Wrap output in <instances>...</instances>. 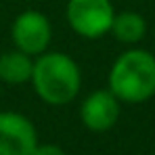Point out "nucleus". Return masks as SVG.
<instances>
[{
	"instance_id": "nucleus-5",
	"label": "nucleus",
	"mask_w": 155,
	"mask_h": 155,
	"mask_svg": "<svg viewBox=\"0 0 155 155\" xmlns=\"http://www.w3.org/2000/svg\"><path fill=\"white\" fill-rule=\"evenodd\" d=\"M38 132L31 120L17 111H0V155H31Z\"/></svg>"
},
{
	"instance_id": "nucleus-9",
	"label": "nucleus",
	"mask_w": 155,
	"mask_h": 155,
	"mask_svg": "<svg viewBox=\"0 0 155 155\" xmlns=\"http://www.w3.org/2000/svg\"><path fill=\"white\" fill-rule=\"evenodd\" d=\"M31 155H67L59 145H36Z\"/></svg>"
},
{
	"instance_id": "nucleus-7",
	"label": "nucleus",
	"mask_w": 155,
	"mask_h": 155,
	"mask_svg": "<svg viewBox=\"0 0 155 155\" xmlns=\"http://www.w3.org/2000/svg\"><path fill=\"white\" fill-rule=\"evenodd\" d=\"M34 69V57L19 48L0 52V82L8 86L29 84Z\"/></svg>"
},
{
	"instance_id": "nucleus-4",
	"label": "nucleus",
	"mask_w": 155,
	"mask_h": 155,
	"mask_svg": "<svg viewBox=\"0 0 155 155\" xmlns=\"http://www.w3.org/2000/svg\"><path fill=\"white\" fill-rule=\"evenodd\" d=\"M11 40L15 48L38 57L48 51L52 42V23L51 19L36 8H27L13 19L11 25Z\"/></svg>"
},
{
	"instance_id": "nucleus-1",
	"label": "nucleus",
	"mask_w": 155,
	"mask_h": 155,
	"mask_svg": "<svg viewBox=\"0 0 155 155\" xmlns=\"http://www.w3.org/2000/svg\"><path fill=\"white\" fill-rule=\"evenodd\" d=\"M29 84L46 105L63 107L80 94L82 71L69 54L59 51H46L34 57Z\"/></svg>"
},
{
	"instance_id": "nucleus-8",
	"label": "nucleus",
	"mask_w": 155,
	"mask_h": 155,
	"mask_svg": "<svg viewBox=\"0 0 155 155\" xmlns=\"http://www.w3.org/2000/svg\"><path fill=\"white\" fill-rule=\"evenodd\" d=\"M109 34H113L117 42L132 46L147 36V21L136 11H122V13H115Z\"/></svg>"
},
{
	"instance_id": "nucleus-3",
	"label": "nucleus",
	"mask_w": 155,
	"mask_h": 155,
	"mask_svg": "<svg viewBox=\"0 0 155 155\" xmlns=\"http://www.w3.org/2000/svg\"><path fill=\"white\" fill-rule=\"evenodd\" d=\"M115 17L111 0H69L65 6V19L80 38L99 40L109 34Z\"/></svg>"
},
{
	"instance_id": "nucleus-2",
	"label": "nucleus",
	"mask_w": 155,
	"mask_h": 155,
	"mask_svg": "<svg viewBox=\"0 0 155 155\" xmlns=\"http://www.w3.org/2000/svg\"><path fill=\"white\" fill-rule=\"evenodd\" d=\"M107 88L120 103L138 105L155 97V54L145 48L122 52L107 76Z\"/></svg>"
},
{
	"instance_id": "nucleus-6",
	"label": "nucleus",
	"mask_w": 155,
	"mask_h": 155,
	"mask_svg": "<svg viewBox=\"0 0 155 155\" xmlns=\"http://www.w3.org/2000/svg\"><path fill=\"white\" fill-rule=\"evenodd\" d=\"M120 113H122V103L109 88L92 90L80 103V120L84 128H88L90 132L111 130L117 124Z\"/></svg>"
}]
</instances>
